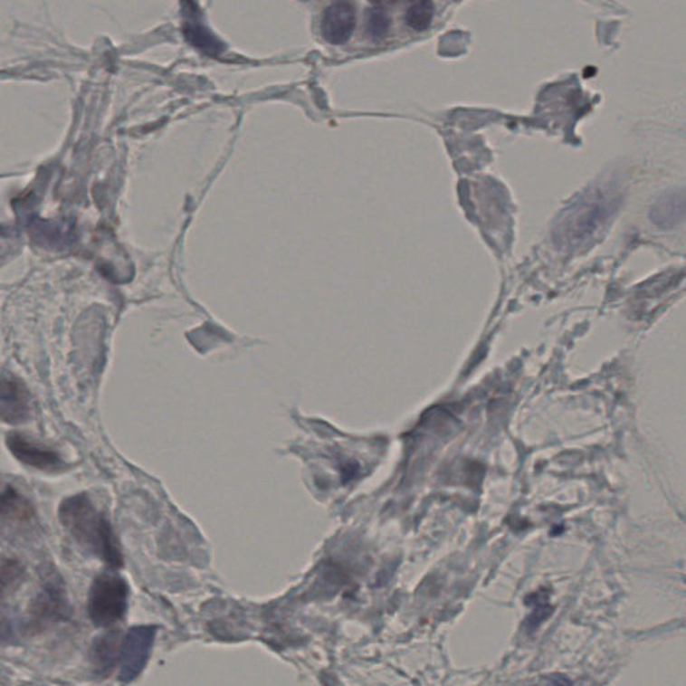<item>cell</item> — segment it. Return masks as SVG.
I'll list each match as a JSON object with an SVG mask.
<instances>
[{
	"mask_svg": "<svg viewBox=\"0 0 686 686\" xmlns=\"http://www.w3.org/2000/svg\"><path fill=\"white\" fill-rule=\"evenodd\" d=\"M184 35L192 46L208 55H217L224 52L225 44L217 38L205 24L194 19H188L184 24Z\"/></svg>",
	"mask_w": 686,
	"mask_h": 686,
	"instance_id": "8fae6325",
	"label": "cell"
},
{
	"mask_svg": "<svg viewBox=\"0 0 686 686\" xmlns=\"http://www.w3.org/2000/svg\"><path fill=\"white\" fill-rule=\"evenodd\" d=\"M356 29V8L348 2H337L326 8L322 18L323 38L331 44H343Z\"/></svg>",
	"mask_w": 686,
	"mask_h": 686,
	"instance_id": "9c48e42d",
	"label": "cell"
},
{
	"mask_svg": "<svg viewBox=\"0 0 686 686\" xmlns=\"http://www.w3.org/2000/svg\"><path fill=\"white\" fill-rule=\"evenodd\" d=\"M570 680L566 679L565 676L552 674V676L545 677L539 686H570Z\"/></svg>",
	"mask_w": 686,
	"mask_h": 686,
	"instance_id": "e0dca14e",
	"label": "cell"
},
{
	"mask_svg": "<svg viewBox=\"0 0 686 686\" xmlns=\"http://www.w3.org/2000/svg\"><path fill=\"white\" fill-rule=\"evenodd\" d=\"M390 29V19L385 10L381 7H375L369 10V19H367V32L376 41L384 39Z\"/></svg>",
	"mask_w": 686,
	"mask_h": 686,
	"instance_id": "9a60e30c",
	"label": "cell"
},
{
	"mask_svg": "<svg viewBox=\"0 0 686 686\" xmlns=\"http://www.w3.org/2000/svg\"><path fill=\"white\" fill-rule=\"evenodd\" d=\"M35 518L34 507L29 499L14 487H5L0 493V529L19 531L33 523Z\"/></svg>",
	"mask_w": 686,
	"mask_h": 686,
	"instance_id": "ba28073f",
	"label": "cell"
},
{
	"mask_svg": "<svg viewBox=\"0 0 686 686\" xmlns=\"http://www.w3.org/2000/svg\"><path fill=\"white\" fill-rule=\"evenodd\" d=\"M5 446L21 464L46 473L63 472L68 467L65 460L54 449L39 444L21 432H10L5 436Z\"/></svg>",
	"mask_w": 686,
	"mask_h": 686,
	"instance_id": "8992f818",
	"label": "cell"
},
{
	"mask_svg": "<svg viewBox=\"0 0 686 686\" xmlns=\"http://www.w3.org/2000/svg\"><path fill=\"white\" fill-rule=\"evenodd\" d=\"M129 587L116 574H101L89 591V617L97 627H110L124 618L128 609Z\"/></svg>",
	"mask_w": 686,
	"mask_h": 686,
	"instance_id": "3957f363",
	"label": "cell"
},
{
	"mask_svg": "<svg viewBox=\"0 0 686 686\" xmlns=\"http://www.w3.org/2000/svg\"><path fill=\"white\" fill-rule=\"evenodd\" d=\"M434 5L431 2L413 3L406 10L405 22L414 32H425L434 21Z\"/></svg>",
	"mask_w": 686,
	"mask_h": 686,
	"instance_id": "5bb4252c",
	"label": "cell"
},
{
	"mask_svg": "<svg viewBox=\"0 0 686 686\" xmlns=\"http://www.w3.org/2000/svg\"><path fill=\"white\" fill-rule=\"evenodd\" d=\"M15 637V622L5 607H0V643H7Z\"/></svg>",
	"mask_w": 686,
	"mask_h": 686,
	"instance_id": "2e32d148",
	"label": "cell"
},
{
	"mask_svg": "<svg viewBox=\"0 0 686 686\" xmlns=\"http://www.w3.org/2000/svg\"><path fill=\"white\" fill-rule=\"evenodd\" d=\"M618 205L617 195L612 189H595L586 194L563 214L555 228V241L562 247H578L606 224Z\"/></svg>",
	"mask_w": 686,
	"mask_h": 686,
	"instance_id": "7a4b0ae2",
	"label": "cell"
},
{
	"mask_svg": "<svg viewBox=\"0 0 686 686\" xmlns=\"http://www.w3.org/2000/svg\"><path fill=\"white\" fill-rule=\"evenodd\" d=\"M24 576L26 570L19 560L11 557L0 560V602L5 601L18 591L24 584Z\"/></svg>",
	"mask_w": 686,
	"mask_h": 686,
	"instance_id": "4fadbf2b",
	"label": "cell"
},
{
	"mask_svg": "<svg viewBox=\"0 0 686 686\" xmlns=\"http://www.w3.org/2000/svg\"><path fill=\"white\" fill-rule=\"evenodd\" d=\"M70 612L65 584L57 574L44 579L27 610L26 630L39 634L68 618Z\"/></svg>",
	"mask_w": 686,
	"mask_h": 686,
	"instance_id": "277c9868",
	"label": "cell"
},
{
	"mask_svg": "<svg viewBox=\"0 0 686 686\" xmlns=\"http://www.w3.org/2000/svg\"><path fill=\"white\" fill-rule=\"evenodd\" d=\"M156 626L141 624L128 630L119 651V681L132 682L142 673L156 638Z\"/></svg>",
	"mask_w": 686,
	"mask_h": 686,
	"instance_id": "5b68a950",
	"label": "cell"
},
{
	"mask_svg": "<svg viewBox=\"0 0 686 686\" xmlns=\"http://www.w3.org/2000/svg\"><path fill=\"white\" fill-rule=\"evenodd\" d=\"M32 414V395L24 379L11 372L0 373V423L22 425Z\"/></svg>",
	"mask_w": 686,
	"mask_h": 686,
	"instance_id": "52a82bcc",
	"label": "cell"
},
{
	"mask_svg": "<svg viewBox=\"0 0 686 686\" xmlns=\"http://www.w3.org/2000/svg\"><path fill=\"white\" fill-rule=\"evenodd\" d=\"M61 524L85 551L101 559L109 567H122L121 549L106 516L94 506L86 493H77L61 501Z\"/></svg>",
	"mask_w": 686,
	"mask_h": 686,
	"instance_id": "6da1fadb",
	"label": "cell"
},
{
	"mask_svg": "<svg viewBox=\"0 0 686 686\" xmlns=\"http://www.w3.org/2000/svg\"><path fill=\"white\" fill-rule=\"evenodd\" d=\"M119 651H121L119 632L110 630L99 635L91 643V652H89V660H91L94 674L99 677L110 676L119 661Z\"/></svg>",
	"mask_w": 686,
	"mask_h": 686,
	"instance_id": "30bf717a",
	"label": "cell"
},
{
	"mask_svg": "<svg viewBox=\"0 0 686 686\" xmlns=\"http://www.w3.org/2000/svg\"><path fill=\"white\" fill-rule=\"evenodd\" d=\"M682 216H684L682 195H668L658 200L657 205L653 206L652 220L658 224V227H674Z\"/></svg>",
	"mask_w": 686,
	"mask_h": 686,
	"instance_id": "7c38bea8",
	"label": "cell"
}]
</instances>
